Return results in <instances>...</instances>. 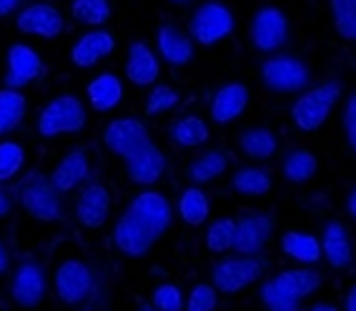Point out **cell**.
<instances>
[{
    "instance_id": "6da1fadb",
    "label": "cell",
    "mask_w": 356,
    "mask_h": 311,
    "mask_svg": "<svg viewBox=\"0 0 356 311\" xmlns=\"http://www.w3.org/2000/svg\"><path fill=\"white\" fill-rule=\"evenodd\" d=\"M48 276L58 304L65 309H78L96 292V271L90 261L78 248H70V244H60L56 248Z\"/></svg>"
},
{
    "instance_id": "7a4b0ae2",
    "label": "cell",
    "mask_w": 356,
    "mask_h": 311,
    "mask_svg": "<svg viewBox=\"0 0 356 311\" xmlns=\"http://www.w3.org/2000/svg\"><path fill=\"white\" fill-rule=\"evenodd\" d=\"M88 123V113L83 106L81 98L76 95H56L53 101H48L40 109L38 118H35V131L40 138H58V136L68 134H81Z\"/></svg>"
},
{
    "instance_id": "3957f363",
    "label": "cell",
    "mask_w": 356,
    "mask_h": 311,
    "mask_svg": "<svg viewBox=\"0 0 356 311\" xmlns=\"http://www.w3.org/2000/svg\"><path fill=\"white\" fill-rule=\"evenodd\" d=\"M341 98V83L339 81H324L314 86L312 90H306L304 95H299L291 106V121L293 126L304 131V134H314L324 126L329 118L331 109Z\"/></svg>"
},
{
    "instance_id": "277c9868",
    "label": "cell",
    "mask_w": 356,
    "mask_h": 311,
    "mask_svg": "<svg viewBox=\"0 0 356 311\" xmlns=\"http://www.w3.org/2000/svg\"><path fill=\"white\" fill-rule=\"evenodd\" d=\"M20 209L38 223H56L63 218V193L45 176H28L18 191Z\"/></svg>"
},
{
    "instance_id": "5b68a950",
    "label": "cell",
    "mask_w": 356,
    "mask_h": 311,
    "mask_svg": "<svg viewBox=\"0 0 356 311\" xmlns=\"http://www.w3.org/2000/svg\"><path fill=\"white\" fill-rule=\"evenodd\" d=\"M266 271V261L259 256H231L218 261L211 271V284L218 294H238L254 281H259Z\"/></svg>"
},
{
    "instance_id": "8992f818",
    "label": "cell",
    "mask_w": 356,
    "mask_h": 311,
    "mask_svg": "<svg viewBox=\"0 0 356 311\" xmlns=\"http://www.w3.org/2000/svg\"><path fill=\"white\" fill-rule=\"evenodd\" d=\"M261 81L274 93H299L312 81V70L296 56H274L261 65Z\"/></svg>"
},
{
    "instance_id": "52a82bcc",
    "label": "cell",
    "mask_w": 356,
    "mask_h": 311,
    "mask_svg": "<svg viewBox=\"0 0 356 311\" xmlns=\"http://www.w3.org/2000/svg\"><path fill=\"white\" fill-rule=\"evenodd\" d=\"M234 13L223 3H204L193 10L191 20H188V33L191 38L201 45H216L223 38H229L234 33Z\"/></svg>"
},
{
    "instance_id": "ba28073f",
    "label": "cell",
    "mask_w": 356,
    "mask_h": 311,
    "mask_svg": "<svg viewBox=\"0 0 356 311\" xmlns=\"http://www.w3.org/2000/svg\"><path fill=\"white\" fill-rule=\"evenodd\" d=\"M51 276L38 261L26 259L13 269L10 276V296L20 309H38L48 296Z\"/></svg>"
},
{
    "instance_id": "9c48e42d",
    "label": "cell",
    "mask_w": 356,
    "mask_h": 311,
    "mask_svg": "<svg viewBox=\"0 0 356 311\" xmlns=\"http://www.w3.org/2000/svg\"><path fill=\"white\" fill-rule=\"evenodd\" d=\"M111 211H113V193L103 181H88L81 186L76 198V221L83 229H103L111 218Z\"/></svg>"
},
{
    "instance_id": "30bf717a",
    "label": "cell",
    "mask_w": 356,
    "mask_h": 311,
    "mask_svg": "<svg viewBox=\"0 0 356 311\" xmlns=\"http://www.w3.org/2000/svg\"><path fill=\"white\" fill-rule=\"evenodd\" d=\"M103 143L118 159L128 161L151 143V136L146 123H140L138 118H115L103 131Z\"/></svg>"
},
{
    "instance_id": "8fae6325",
    "label": "cell",
    "mask_w": 356,
    "mask_h": 311,
    "mask_svg": "<svg viewBox=\"0 0 356 311\" xmlns=\"http://www.w3.org/2000/svg\"><path fill=\"white\" fill-rule=\"evenodd\" d=\"M289 40V18L281 8L266 6L251 20V43L261 53H274Z\"/></svg>"
},
{
    "instance_id": "7c38bea8",
    "label": "cell",
    "mask_w": 356,
    "mask_h": 311,
    "mask_svg": "<svg viewBox=\"0 0 356 311\" xmlns=\"http://www.w3.org/2000/svg\"><path fill=\"white\" fill-rule=\"evenodd\" d=\"M15 28L23 35H35V38H58L65 31V20L56 6L51 3H31V6L20 8L18 18H15Z\"/></svg>"
},
{
    "instance_id": "4fadbf2b",
    "label": "cell",
    "mask_w": 356,
    "mask_h": 311,
    "mask_svg": "<svg viewBox=\"0 0 356 311\" xmlns=\"http://www.w3.org/2000/svg\"><path fill=\"white\" fill-rule=\"evenodd\" d=\"M159 241L156 234L148 229L146 223L140 221L138 216H134L131 211H126L113 226V244L115 248L121 251L123 256H131V259H140L146 256L153 248V244Z\"/></svg>"
},
{
    "instance_id": "5bb4252c",
    "label": "cell",
    "mask_w": 356,
    "mask_h": 311,
    "mask_svg": "<svg viewBox=\"0 0 356 311\" xmlns=\"http://www.w3.org/2000/svg\"><path fill=\"white\" fill-rule=\"evenodd\" d=\"M90 173H93L90 151L83 146H76V148H70L63 159L56 164V168L51 171V184L56 186L60 193H70V191H76L88 184Z\"/></svg>"
},
{
    "instance_id": "9a60e30c",
    "label": "cell",
    "mask_w": 356,
    "mask_h": 311,
    "mask_svg": "<svg viewBox=\"0 0 356 311\" xmlns=\"http://www.w3.org/2000/svg\"><path fill=\"white\" fill-rule=\"evenodd\" d=\"M43 76V61L38 51L28 43H13L8 48V68H6V88L23 90Z\"/></svg>"
},
{
    "instance_id": "2e32d148",
    "label": "cell",
    "mask_w": 356,
    "mask_h": 311,
    "mask_svg": "<svg viewBox=\"0 0 356 311\" xmlns=\"http://www.w3.org/2000/svg\"><path fill=\"white\" fill-rule=\"evenodd\" d=\"M128 211L146 223L148 229L156 234V239H161L165 231L171 229L173 209L171 203H168V198L163 193H159V191H140L138 196L131 201Z\"/></svg>"
},
{
    "instance_id": "e0dca14e",
    "label": "cell",
    "mask_w": 356,
    "mask_h": 311,
    "mask_svg": "<svg viewBox=\"0 0 356 311\" xmlns=\"http://www.w3.org/2000/svg\"><path fill=\"white\" fill-rule=\"evenodd\" d=\"M274 234V221L266 214H251L236 221L234 251L238 256H259Z\"/></svg>"
},
{
    "instance_id": "ac0fdd59",
    "label": "cell",
    "mask_w": 356,
    "mask_h": 311,
    "mask_svg": "<svg viewBox=\"0 0 356 311\" xmlns=\"http://www.w3.org/2000/svg\"><path fill=\"white\" fill-rule=\"evenodd\" d=\"M196 40L191 38V33H186L176 23H163L156 33V45H159V56L163 58L171 68H184L193 61L196 53Z\"/></svg>"
},
{
    "instance_id": "d6986e66",
    "label": "cell",
    "mask_w": 356,
    "mask_h": 311,
    "mask_svg": "<svg viewBox=\"0 0 356 311\" xmlns=\"http://www.w3.org/2000/svg\"><path fill=\"white\" fill-rule=\"evenodd\" d=\"M115 51V38L103 28H93V31L83 33L81 38L70 48V61L78 68H93L101 63L103 58H108Z\"/></svg>"
},
{
    "instance_id": "ffe728a7",
    "label": "cell",
    "mask_w": 356,
    "mask_h": 311,
    "mask_svg": "<svg viewBox=\"0 0 356 311\" xmlns=\"http://www.w3.org/2000/svg\"><path fill=\"white\" fill-rule=\"evenodd\" d=\"M321 254L329 261V266L337 271H346L354 264V239H351L346 223H326L324 239H321Z\"/></svg>"
},
{
    "instance_id": "44dd1931",
    "label": "cell",
    "mask_w": 356,
    "mask_h": 311,
    "mask_svg": "<svg viewBox=\"0 0 356 311\" xmlns=\"http://www.w3.org/2000/svg\"><path fill=\"white\" fill-rule=\"evenodd\" d=\"M248 109V88L243 83H226L216 90L211 101V121L218 126H229L236 118H241Z\"/></svg>"
},
{
    "instance_id": "7402d4cb",
    "label": "cell",
    "mask_w": 356,
    "mask_h": 311,
    "mask_svg": "<svg viewBox=\"0 0 356 311\" xmlns=\"http://www.w3.org/2000/svg\"><path fill=\"white\" fill-rule=\"evenodd\" d=\"M126 173L128 178L138 186H153L159 184L165 173V156L156 143H148L143 151H138L134 159L126 161Z\"/></svg>"
},
{
    "instance_id": "603a6c76",
    "label": "cell",
    "mask_w": 356,
    "mask_h": 311,
    "mask_svg": "<svg viewBox=\"0 0 356 311\" xmlns=\"http://www.w3.org/2000/svg\"><path fill=\"white\" fill-rule=\"evenodd\" d=\"M161 76L159 56L146 43H134L126 53V78L138 88L153 86Z\"/></svg>"
},
{
    "instance_id": "cb8c5ba5",
    "label": "cell",
    "mask_w": 356,
    "mask_h": 311,
    "mask_svg": "<svg viewBox=\"0 0 356 311\" xmlns=\"http://www.w3.org/2000/svg\"><path fill=\"white\" fill-rule=\"evenodd\" d=\"M271 284L279 294L293 298V301H301L321 286V273L312 271V269H286V271L276 273Z\"/></svg>"
},
{
    "instance_id": "d4e9b609",
    "label": "cell",
    "mask_w": 356,
    "mask_h": 311,
    "mask_svg": "<svg viewBox=\"0 0 356 311\" xmlns=\"http://www.w3.org/2000/svg\"><path fill=\"white\" fill-rule=\"evenodd\" d=\"M86 93H88L93 111L108 113V111H113L123 101V83L115 73H101V76H96L88 83Z\"/></svg>"
},
{
    "instance_id": "484cf974",
    "label": "cell",
    "mask_w": 356,
    "mask_h": 311,
    "mask_svg": "<svg viewBox=\"0 0 356 311\" xmlns=\"http://www.w3.org/2000/svg\"><path fill=\"white\" fill-rule=\"evenodd\" d=\"M238 148L246 159L251 161H266L279 151V138L271 128L264 126H251L246 131H241L238 136Z\"/></svg>"
},
{
    "instance_id": "4316f807",
    "label": "cell",
    "mask_w": 356,
    "mask_h": 311,
    "mask_svg": "<svg viewBox=\"0 0 356 311\" xmlns=\"http://www.w3.org/2000/svg\"><path fill=\"white\" fill-rule=\"evenodd\" d=\"M281 251H284L289 259L306 264V266L318 264V261L324 259V254H321V241H318L316 236L306 234V231H286V234L281 236Z\"/></svg>"
},
{
    "instance_id": "83f0119b",
    "label": "cell",
    "mask_w": 356,
    "mask_h": 311,
    "mask_svg": "<svg viewBox=\"0 0 356 311\" xmlns=\"http://www.w3.org/2000/svg\"><path fill=\"white\" fill-rule=\"evenodd\" d=\"M168 136L181 148H198L211 138V131H209V123L201 115H184V118H176L171 123Z\"/></svg>"
},
{
    "instance_id": "f1b7e54d",
    "label": "cell",
    "mask_w": 356,
    "mask_h": 311,
    "mask_svg": "<svg viewBox=\"0 0 356 311\" xmlns=\"http://www.w3.org/2000/svg\"><path fill=\"white\" fill-rule=\"evenodd\" d=\"M229 168V153L223 148H209L188 166V178L196 186H206L211 181H216L218 176H223Z\"/></svg>"
},
{
    "instance_id": "f546056e",
    "label": "cell",
    "mask_w": 356,
    "mask_h": 311,
    "mask_svg": "<svg viewBox=\"0 0 356 311\" xmlns=\"http://www.w3.org/2000/svg\"><path fill=\"white\" fill-rule=\"evenodd\" d=\"M318 171V159L316 153L309 151V148H293L286 153V159L281 164V173L286 178L289 184H306L312 181Z\"/></svg>"
},
{
    "instance_id": "4dcf8cb0",
    "label": "cell",
    "mask_w": 356,
    "mask_h": 311,
    "mask_svg": "<svg viewBox=\"0 0 356 311\" xmlns=\"http://www.w3.org/2000/svg\"><path fill=\"white\" fill-rule=\"evenodd\" d=\"M28 101L23 90L0 88V136L13 134L20 123L26 121Z\"/></svg>"
},
{
    "instance_id": "1f68e13d",
    "label": "cell",
    "mask_w": 356,
    "mask_h": 311,
    "mask_svg": "<svg viewBox=\"0 0 356 311\" xmlns=\"http://www.w3.org/2000/svg\"><path fill=\"white\" fill-rule=\"evenodd\" d=\"M209 214L211 203L201 186H191V189H186L181 193V198H178V216H181V221L186 226H204L209 221Z\"/></svg>"
},
{
    "instance_id": "d6a6232c",
    "label": "cell",
    "mask_w": 356,
    "mask_h": 311,
    "mask_svg": "<svg viewBox=\"0 0 356 311\" xmlns=\"http://www.w3.org/2000/svg\"><path fill=\"white\" fill-rule=\"evenodd\" d=\"M231 186H234L236 193L241 196H266L271 191V176H268L266 168H259V166H243L234 173L231 178Z\"/></svg>"
},
{
    "instance_id": "836d02e7",
    "label": "cell",
    "mask_w": 356,
    "mask_h": 311,
    "mask_svg": "<svg viewBox=\"0 0 356 311\" xmlns=\"http://www.w3.org/2000/svg\"><path fill=\"white\" fill-rule=\"evenodd\" d=\"M26 146L15 138H0V186L13 181L26 166Z\"/></svg>"
},
{
    "instance_id": "e575fe53",
    "label": "cell",
    "mask_w": 356,
    "mask_h": 311,
    "mask_svg": "<svg viewBox=\"0 0 356 311\" xmlns=\"http://www.w3.org/2000/svg\"><path fill=\"white\" fill-rule=\"evenodd\" d=\"M70 15L81 26L101 28L111 18V3L108 0H73Z\"/></svg>"
},
{
    "instance_id": "d590c367",
    "label": "cell",
    "mask_w": 356,
    "mask_h": 311,
    "mask_svg": "<svg viewBox=\"0 0 356 311\" xmlns=\"http://www.w3.org/2000/svg\"><path fill=\"white\" fill-rule=\"evenodd\" d=\"M329 8L339 35L356 43V0H329Z\"/></svg>"
},
{
    "instance_id": "8d00e7d4",
    "label": "cell",
    "mask_w": 356,
    "mask_h": 311,
    "mask_svg": "<svg viewBox=\"0 0 356 311\" xmlns=\"http://www.w3.org/2000/svg\"><path fill=\"white\" fill-rule=\"evenodd\" d=\"M236 241V218H218L206 229V248L213 254H226Z\"/></svg>"
},
{
    "instance_id": "74e56055",
    "label": "cell",
    "mask_w": 356,
    "mask_h": 311,
    "mask_svg": "<svg viewBox=\"0 0 356 311\" xmlns=\"http://www.w3.org/2000/svg\"><path fill=\"white\" fill-rule=\"evenodd\" d=\"M151 306L156 311H184L186 296L176 284H168V281H165V284H159L153 289Z\"/></svg>"
},
{
    "instance_id": "f35d334b",
    "label": "cell",
    "mask_w": 356,
    "mask_h": 311,
    "mask_svg": "<svg viewBox=\"0 0 356 311\" xmlns=\"http://www.w3.org/2000/svg\"><path fill=\"white\" fill-rule=\"evenodd\" d=\"M181 101L178 90H173L171 86H153V90L146 98V115H159V113H168L173 111Z\"/></svg>"
},
{
    "instance_id": "ab89813d",
    "label": "cell",
    "mask_w": 356,
    "mask_h": 311,
    "mask_svg": "<svg viewBox=\"0 0 356 311\" xmlns=\"http://www.w3.org/2000/svg\"><path fill=\"white\" fill-rule=\"evenodd\" d=\"M218 292L213 284H196L186 298L184 311H216Z\"/></svg>"
},
{
    "instance_id": "60d3db41",
    "label": "cell",
    "mask_w": 356,
    "mask_h": 311,
    "mask_svg": "<svg viewBox=\"0 0 356 311\" xmlns=\"http://www.w3.org/2000/svg\"><path fill=\"white\" fill-rule=\"evenodd\" d=\"M259 296H261V304L266 306V311H301L299 301H293V298L279 294L271 281H266V284L261 286Z\"/></svg>"
},
{
    "instance_id": "b9f144b4",
    "label": "cell",
    "mask_w": 356,
    "mask_h": 311,
    "mask_svg": "<svg viewBox=\"0 0 356 311\" xmlns=\"http://www.w3.org/2000/svg\"><path fill=\"white\" fill-rule=\"evenodd\" d=\"M343 131H346V141H349L351 151L356 153V93L349 95L346 109H343Z\"/></svg>"
},
{
    "instance_id": "7bdbcfd3",
    "label": "cell",
    "mask_w": 356,
    "mask_h": 311,
    "mask_svg": "<svg viewBox=\"0 0 356 311\" xmlns=\"http://www.w3.org/2000/svg\"><path fill=\"white\" fill-rule=\"evenodd\" d=\"M15 206H18V193L10 191L8 186H0V221L13 216Z\"/></svg>"
},
{
    "instance_id": "ee69618b",
    "label": "cell",
    "mask_w": 356,
    "mask_h": 311,
    "mask_svg": "<svg viewBox=\"0 0 356 311\" xmlns=\"http://www.w3.org/2000/svg\"><path fill=\"white\" fill-rule=\"evenodd\" d=\"M18 8H20V0H0V18L18 13Z\"/></svg>"
},
{
    "instance_id": "f6af8a7d",
    "label": "cell",
    "mask_w": 356,
    "mask_h": 311,
    "mask_svg": "<svg viewBox=\"0 0 356 311\" xmlns=\"http://www.w3.org/2000/svg\"><path fill=\"white\" fill-rule=\"evenodd\" d=\"M10 269V248L6 246V241L0 239V276Z\"/></svg>"
},
{
    "instance_id": "bcb514c9",
    "label": "cell",
    "mask_w": 356,
    "mask_h": 311,
    "mask_svg": "<svg viewBox=\"0 0 356 311\" xmlns=\"http://www.w3.org/2000/svg\"><path fill=\"white\" fill-rule=\"evenodd\" d=\"M346 211H349L351 221L356 223V189H351L349 193H346Z\"/></svg>"
},
{
    "instance_id": "7dc6e473",
    "label": "cell",
    "mask_w": 356,
    "mask_h": 311,
    "mask_svg": "<svg viewBox=\"0 0 356 311\" xmlns=\"http://www.w3.org/2000/svg\"><path fill=\"white\" fill-rule=\"evenodd\" d=\"M343 309H346V311H356V284L351 286L349 292H346V296H343Z\"/></svg>"
},
{
    "instance_id": "c3c4849f",
    "label": "cell",
    "mask_w": 356,
    "mask_h": 311,
    "mask_svg": "<svg viewBox=\"0 0 356 311\" xmlns=\"http://www.w3.org/2000/svg\"><path fill=\"white\" fill-rule=\"evenodd\" d=\"M312 311H339V306H334V304H316V306H312Z\"/></svg>"
},
{
    "instance_id": "681fc988",
    "label": "cell",
    "mask_w": 356,
    "mask_h": 311,
    "mask_svg": "<svg viewBox=\"0 0 356 311\" xmlns=\"http://www.w3.org/2000/svg\"><path fill=\"white\" fill-rule=\"evenodd\" d=\"M168 3H176V6H188V3H193V0H168Z\"/></svg>"
},
{
    "instance_id": "f907efd6",
    "label": "cell",
    "mask_w": 356,
    "mask_h": 311,
    "mask_svg": "<svg viewBox=\"0 0 356 311\" xmlns=\"http://www.w3.org/2000/svg\"><path fill=\"white\" fill-rule=\"evenodd\" d=\"M136 311H156V309H153L151 304H146V306H140V309H136Z\"/></svg>"
}]
</instances>
